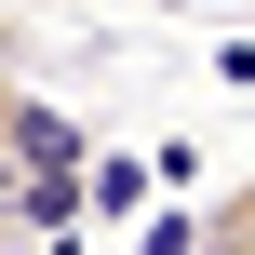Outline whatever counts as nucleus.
Segmentation results:
<instances>
[{"label": "nucleus", "mask_w": 255, "mask_h": 255, "mask_svg": "<svg viewBox=\"0 0 255 255\" xmlns=\"http://www.w3.org/2000/svg\"><path fill=\"white\" fill-rule=\"evenodd\" d=\"M148 202V161L121 148V161H81V215H134Z\"/></svg>", "instance_id": "nucleus-1"}, {"label": "nucleus", "mask_w": 255, "mask_h": 255, "mask_svg": "<svg viewBox=\"0 0 255 255\" xmlns=\"http://www.w3.org/2000/svg\"><path fill=\"white\" fill-rule=\"evenodd\" d=\"M188 255H255V188H229V202L202 215V242H188Z\"/></svg>", "instance_id": "nucleus-2"}, {"label": "nucleus", "mask_w": 255, "mask_h": 255, "mask_svg": "<svg viewBox=\"0 0 255 255\" xmlns=\"http://www.w3.org/2000/svg\"><path fill=\"white\" fill-rule=\"evenodd\" d=\"M202 242V215H161V229H148V255H188Z\"/></svg>", "instance_id": "nucleus-3"}, {"label": "nucleus", "mask_w": 255, "mask_h": 255, "mask_svg": "<svg viewBox=\"0 0 255 255\" xmlns=\"http://www.w3.org/2000/svg\"><path fill=\"white\" fill-rule=\"evenodd\" d=\"M13 242H27V229H13V202H0V255H13Z\"/></svg>", "instance_id": "nucleus-4"}, {"label": "nucleus", "mask_w": 255, "mask_h": 255, "mask_svg": "<svg viewBox=\"0 0 255 255\" xmlns=\"http://www.w3.org/2000/svg\"><path fill=\"white\" fill-rule=\"evenodd\" d=\"M148 13H188V0H148Z\"/></svg>", "instance_id": "nucleus-5"}, {"label": "nucleus", "mask_w": 255, "mask_h": 255, "mask_svg": "<svg viewBox=\"0 0 255 255\" xmlns=\"http://www.w3.org/2000/svg\"><path fill=\"white\" fill-rule=\"evenodd\" d=\"M0 108H13V67H0Z\"/></svg>", "instance_id": "nucleus-6"}, {"label": "nucleus", "mask_w": 255, "mask_h": 255, "mask_svg": "<svg viewBox=\"0 0 255 255\" xmlns=\"http://www.w3.org/2000/svg\"><path fill=\"white\" fill-rule=\"evenodd\" d=\"M242 27H255V0H242Z\"/></svg>", "instance_id": "nucleus-7"}]
</instances>
